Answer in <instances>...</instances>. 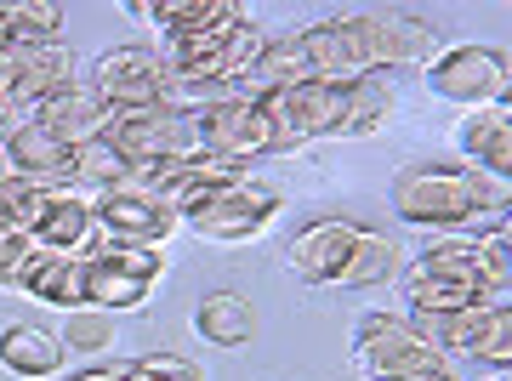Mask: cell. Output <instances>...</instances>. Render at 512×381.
<instances>
[{
	"instance_id": "6da1fadb",
	"label": "cell",
	"mask_w": 512,
	"mask_h": 381,
	"mask_svg": "<svg viewBox=\"0 0 512 381\" xmlns=\"http://www.w3.org/2000/svg\"><path fill=\"white\" fill-rule=\"evenodd\" d=\"M313 80L353 86L365 74H416L439 57V29L416 12H330L296 29Z\"/></svg>"
},
{
	"instance_id": "7a4b0ae2",
	"label": "cell",
	"mask_w": 512,
	"mask_h": 381,
	"mask_svg": "<svg viewBox=\"0 0 512 381\" xmlns=\"http://www.w3.org/2000/svg\"><path fill=\"white\" fill-rule=\"evenodd\" d=\"M109 148L120 160L148 177V171H165V165L200 154V131H194V114L171 97V103H154V109H120L109 114Z\"/></svg>"
},
{
	"instance_id": "3957f363",
	"label": "cell",
	"mask_w": 512,
	"mask_h": 381,
	"mask_svg": "<svg viewBox=\"0 0 512 381\" xmlns=\"http://www.w3.org/2000/svg\"><path fill=\"white\" fill-rule=\"evenodd\" d=\"M393 217L421 228V234H450V228H467L473 222V194H467V165L450 160H416L404 165L393 188Z\"/></svg>"
},
{
	"instance_id": "277c9868",
	"label": "cell",
	"mask_w": 512,
	"mask_h": 381,
	"mask_svg": "<svg viewBox=\"0 0 512 381\" xmlns=\"http://www.w3.org/2000/svg\"><path fill=\"white\" fill-rule=\"evenodd\" d=\"M439 364H456V359H444L439 347L416 330V319L382 313V308L353 319V370L365 381H410V376L439 370Z\"/></svg>"
},
{
	"instance_id": "5b68a950",
	"label": "cell",
	"mask_w": 512,
	"mask_h": 381,
	"mask_svg": "<svg viewBox=\"0 0 512 381\" xmlns=\"http://www.w3.org/2000/svg\"><path fill=\"white\" fill-rule=\"evenodd\" d=\"M177 103L194 114L205 154H222L234 165L268 160V120L251 91H177Z\"/></svg>"
},
{
	"instance_id": "8992f818",
	"label": "cell",
	"mask_w": 512,
	"mask_h": 381,
	"mask_svg": "<svg viewBox=\"0 0 512 381\" xmlns=\"http://www.w3.org/2000/svg\"><path fill=\"white\" fill-rule=\"evenodd\" d=\"M279 211H285V194L274 182H262L256 171H245L239 182L217 188L200 211H188L183 228L211 239V245H251V239H262L279 222Z\"/></svg>"
},
{
	"instance_id": "52a82bcc",
	"label": "cell",
	"mask_w": 512,
	"mask_h": 381,
	"mask_svg": "<svg viewBox=\"0 0 512 381\" xmlns=\"http://www.w3.org/2000/svg\"><path fill=\"white\" fill-rule=\"evenodd\" d=\"M507 74H512V57L501 46L461 40V46H439V57L421 69V80L439 103H456L461 114H473V109H495Z\"/></svg>"
},
{
	"instance_id": "ba28073f",
	"label": "cell",
	"mask_w": 512,
	"mask_h": 381,
	"mask_svg": "<svg viewBox=\"0 0 512 381\" xmlns=\"http://www.w3.org/2000/svg\"><path fill=\"white\" fill-rule=\"evenodd\" d=\"M165 279V251L148 245H92L86 251V308L137 313Z\"/></svg>"
},
{
	"instance_id": "9c48e42d",
	"label": "cell",
	"mask_w": 512,
	"mask_h": 381,
	"mask_svg": "<svg viewBox=\"0 0 512 381\" xmlns=\"http://www.w3.org/2000/svg\"><path fill=\"white\" fill-rule=\"evenodd\" d=\"M86 86L103 97L109 114L154 109V103L177 97V80H171V63L160 57V46H109V52H97Z\"/></svg>"
},
{
	"instance_id": "30bf717a",
	"label": "cell",
	"mask_w": 512,
	"mask_h": 381,
	"mask_svg": "<svg viewBox=\"0 0 512 381\" xmlns=\"http://www.w3.org/2000/svg\"><path fill=\"white\" fill-rule=\"evenodd\" d=\"M262 120H268V154H296V148L336 137V114H342V86L325 80H302L291 91H268L256 97Z\"/></svg>"
},
{
	"instance_id": "8fae6325",
	"label": "cell",
	"mask_w": 512,
	"mask_h": 381,
	"mask_svg": "<svg viewBox=\"0 0 512 381\" xmlns=\"http://www.w3.org/2000/svg\"><path fill=\"white\" fill-rule=\"evenodd\" d=\"M365 239V222L353 217H313L302 222L285 245V268L313 285V291H348V268H353V251Z\"/></svg>"
},
{
	"instance_id": "7c38bea8",
	"label": "cell",
	"mask_w": 512,
	"mask_h": 381,
	"mask_svg": "<svg viewBox=\"0 0 512 381\" xmlns=\"http://www.w3.org/2000/svg\"><path fill=\"white\" fill-rule=\"evenodd\" d=\"M177 228L183 222L171 217V205L143 177L97 194V245H148V251H165V239L177 234Z\"/></svg>"
},
{
	"instance_id": "4fadbf2b",
	"label": "cell",
	"mask_w": 512,
	"mask_h": 381,
	"mask_svg": "<svg viewBox=\"0 0 512 381\" xmlns=\"http://www.w3.org/2000/svg\"><path fill=\"white\" fill-rule=\"evenodd\" d=\"M74 52L63 40L52 46H0V103L12 114H29L40 109L52 91L74 86Z\"/></svg>"
},
{
	"instance_id": "5bb4252c",
	"label": "cell",
	"mask_w": 512,
	"mask_h": 381,
	"mask_svg": "<svg viewBox=\"0 0 512 381\" xmlns=\"http://www.w3.org/2000/svg\"><path fill=\"white\" fill-rule=\"evenodd\" d=\"M35 251H52V256H86L97 245V194L92 188H46L40 200V217L29 228Z\"/></svg>"
},
{
	"instance_id": "9a60e30c",
	"label": "cell",
	"mask_w": 512,
	"mask_h": 381,
	"mask_svg": "<svg viewBox=\"0 0 512 381\" xmlns=\"http://www.w3.org/2000/svg\"><path fill=\"white\" fill-rule=\"evenodd\" d=\"M0 154H6V171H12V177L35 182V188H69L74 182V148L46 137L29 114L12 120V131L0 137Z\"/></svg>"
},
{
	"instance_id": "2e32d148",
	"label": "cell",
	"mask_w": 512,
	"mask_h": 381,
	"mask_svg": "<svg viewBox=\"0 0 512 381\" xmlns=\"http://www.w3.org/2000/svg\"><path fill=\"white\" fill-rule=\"evenodd\" d=\"M29 120H35L46 137H57L63 148H86V143H97V137L109 131V109H103V97H97L86 80L52 91L40 109H29Z\"/></svg>"
},
{
	"instance_id": "e0dca14e",
	"label": "cell",
	"mask_w": 512,
	"mask_h": 381,
	"mask_svg": "<svg viewBox=\"0 0 512 381\" xmlns=\"http://www.w3.org/2000/svg\"><path fill=\"white\" fill-rule=\"evenodd\" d=\"M456 154H461V165H478V171L512 182V120L501 109L461 114L456 120Z\"/></svg>"
},
{
	"instance_id": "ac0fdd59",
	"label": "cell",
	"mask_w": 512,
	"mask_h": 381,
	"mask_svg": "<svg viewBox=\"0 0 512 381\" xmlns=\"http://www.w3.org/2000/svg\"><path fill=\"white\" fill-rule=\"evenodd\" d=\"M69 347L57 342V330L46 325H0V370L18 381H52L63 376Z\"/></svg>"
},
{
	"instance_id": "d6986e66",
	"label": "cell",
	"mask_w": 512,
	"mask_h": 381,
	"mask_svg": "<svg viewBox=\"0 0 512 381\" xmlns=\"http://www.w3.org/2000/svg\"><path fill=\"white\" fill-rule=\"evenodd\" d=\"M18 291L29 302H46V308H86V256H52V251H35V262L23 268Z\"/></svg>"
},
{
	"instance_id": "ffe728a7",
	"label": "cell",
	"mask_w": 512,
	"mask_h": 381,
	"mask_svg": "<svg viewBox=\"0 0 512 381\" xmlns=\"http://www.w3.org/2000/svg\"><path fill=\"white\" fill-rule=\"evenodd\" d=\"M393 109H399V86L387 80V74H365V80H353L342 86V114H336V137H376V131L393 126Z\"/></svg>"
},
{
	"instance_id": "44dd1931",
	"label": "cell",
	"mask_w": 512,
	"mask_h": 381,
	"mask_svg": "<svg viewBox=\"0 0 512 381\" xmlns=\"http://www.w3.org/2000/svg\"><path fill=\"white\" fill-rule=\"evenodd\" d=\"M126 12L143 18V23H154V29H160V46H165V40L200 35V29H211V23L234 18V12H245V6H234V0H131Z\"/></svg>"
},
{
	"instance_id": "7402d4cb",
	"label": "cell",
	"mask_w": 512,
	"mask_h": 381,
	"mask_svg": "<svg viewBox=\"0 0 512 381\" xmlns=\"http://www.w3.org/2000/svg\"><path fill=\"white\" fill-rule=\"evenodd\" d=\"M194 330H200V342L228 347V353H234V347H251L256 308L239 291H205L200 302H194Z\"/></svg>"
},
{
	"instance_id": "603a6c76",
	"label": "cell",
	"mask_w": 512,
	"mask_h": 381,
	"mask_svg": "<svg viewBox=\"0 0 512 381\" xmlns=\"http://www.w3.org/2000/svg\"><path fill=\"white\" fill-rule=\"evenodd\" d=\"M399 291H404V302H410V319H439V313H456V308L484 302L467 279L433 273V268H421V262H410V268L399 273Z\"/></svg>"
},
{
	"instance_id": "cb8c5ba5",
	"label": "cell",
	"mask_w": 512,
	"mask_h": 381,
	"mask_svg": "<svg viewBox=\"0 0 512 381\" xmlns=\"http://www.w3.org/2000/svg\"><path fill=\"white\" fill-rule=\"evenodd\" d=\"M302 80H313L308 52H302V35H274L268 52L256 57L245 91H251V97H268V91H291V86H302Z\"/></svg>"
},
{
	"instance_id": "d4e9b609",
	"label": "cell",
	"mask_w": 512,
	"mask_h": 381,
	"mask_svg": "<svg viewBox=\"0 0 512 381\" xmlns=\"http://www.w3.org/2000/svg\"><path fill=\"white\" fill-rule=\"evenodd\" d=\"M399 273H404V245L393 234H382V228H365L348 268V291H376V285L399 279Z\"/></svg>"
},
{
	"instance_id": "484cf974",
	"label": "cell",
	"mask_w": 512,
	"mask_h": 381,
	"mask_svg": "<svg viewBox=\"0 0 512 381\" xmlns=\"http://www.w3.org/2000/svg\"><path fill=\"white\" fill-rule=\"evenodd\" d=\"M12 46H52L63 40V6L57 0H6Z\"/></svg>"
},
{
	"instance_id": "4316f807",
	"label": "cell",
	"mask_w": 512,
	"mask_h": 381,
	"mask_svg": "<svg viewBox=\"0 0 512 381\" xmlns=\"http://www.w3.org/2000/svg\"><path fill=\"white\" fill-rule=\"evenodd\" d=\"M467 359L484 364L490 376H512V302H490V313H484L478 342H473Z\"/></svg>"
},
{
	"instance_id": "83f0119b",
	"label": "cell",
	"mask_w": 512,
	"mask_h": 381,
	"mask_svg": "<svg viewBox=\"0 0 512 381\" xmlns=\"http://www.w3.org/2000/svg\"><path fill=\"white\" fill-rule=\"evenodd\" d=\"M131 177H137V171H131V165L109 148V137H97V143L74 148V188L109 194V188H120V182H131Z\"/></svg>"
},
{
	"instance_id": "f1b7e54d",
	"label": "cell",
	"mask_w": 512,
	"mask_h": 381,
	"mask_svg": "<svg viewBox=\"0 0 512 381\" xmlns=\"http://www.w3.org/2000/svg\"><path fill=\"white\" fill-rule=\"evenodd\" d=\"M57 342L69 347V353H86V359L109 353V347H114V313L74 308L69 319H63V330H57Z\"/></svg>"
},
{
	"instance_id": "f546056e",
	"label": "cell",
	"mask_w": 512,
	"mask_h": 381,
	"mask_svg": "<svg viewBox=\"0 0 512 381\" xmlns=\"http://www.w3.org/2000/svg\"><path fill=\"white\" fill-rule=\"evenodd\" d=\"M478 291L501 302L512 291V245L495 228H484V245H478Z\"/></svg>"
},
{
	"instance_id": "4dcf8cb0",
	"label": "cell",
	"mask_w": 512,
	"mask_h": 381,
	"mask_svg": "<svg viewBox=\"0 0 512 381\" xmlns=\"http://www.w3.org/2000/svg\"><path fill=\"white\" fill-rule=\"evenodd\" d=\"M29 262H35V239L23 234V228H12V222H0V291L18 285Z\"/></svg>"
},
{
	"instance_id": "1f68e13d",
	"label": "cell",
	"mask_w": 512,
	"mask_h": 381,
	"mask_svg": "<svg viewBox=\"0 0 512 381\" xmlns=\"http://www.w3.org/2000/svg\"><path fill=\"white\" fill-rule=\"evenodd\" d=\"M137 370L143 376H160V381H205V370L194 359H183V353H143Z\"/></svg>"
},
{
	"instance_id": "d6a6232c",
	"label": "cell",
	"mask_w": 512,
	"mask_h": 381,
	"mask_svg": "<svg viewBox=\"0 0 512 381\" xmlns=\"http://www.w3.org/2000/svg\"><path fill=\"white\" fill-rule=\"evenodd\" d=\"M63 381H131V364H92V370L63 376Z\"/></svg>"
},
{
	"instance_id": "836d02e7",
	"label": "cell",
	"mask_w": 512,
	"mask_h": 381,
	"mask_svg": "<svg viewBox=\"0 0 512 381\" xmlns=\"http://www.w3.org/2000/svg\"><path fill=\"white\" fill-rule=\"evenodd\" d=\"M410 381H461L456 364H439V370H427V376H410Z\"/></svg>"
},
{
	"instance_id": "e575fe53",
	"label": "cell",
	"mask_w": 512,
	"mask_h": 381,
	"mask_svg": "<svg viewBox=\"0 0 512 381\" xmlns=\"http://www.w3.org/2000/svg\"><path fill=\"white\" fill-rule=\"evenodd\" d=\"M495 109H507V114H512V74H507V86H501V97H495Z\"/></svg>"
},
{
	"instance_id": "d590c367",
	"label": "cell",
	"mask_w": 512,
	"mask_h": 381,
	"mask_svg": "<svg viewBox=\"0 0 512 381\" xmlns=\"http://www.w3.org/2000/svg\"><path fill=\"white\" fill-rule=\"evenodd\" d=\"M12 120H23V114H12V109H6V103H0V137L12 131Z\"/></svg>"
},
{
	"instance_id": "8d00e7d4",
	"label": "cell",
	"mask_w": 512,
	"mask_h": 381,
	"mask_svg": "<svg viewBox=\"0 0 512 381\" xmlns=\"http://www.w3.org/2000/svg\"><path fill=\"white\" fill-rule=\"evenodd\" d=\"M0 46H12V29H6V0H0Z\"/></svg>"
},
{
	"instance_id": "74e56055",
	"label": "cell",
	"mask_w": 512,
	"mask_h": 381,
	"mask_svg": "<svg viewBox=\"0 0 512 381\" xmlns=\"http://www.w3.org/2000/svg\"><path fill=\"white\" fill-rule=\"evenodd\" d=\"M495 234H501V239H507V245H512V211H507V217H501V222H495Z\"/></svg>"
},
{
	"instance_id": "f35d334b",
	"label": "cell",
	"mask_w": 512,
	"mask_h": 381,
	"mask_svg": "<svg viewBox=\"0 0 512 381\" xmlns=\"http://www.w3.org/2000/svg\"><path fill=\"white\" fill-rule=\"evenodd\" d=\"M131 381H160V376H143V370H137V364H131Z\"/></svg>"
},
{
	"instance_id": "ab89813d",
	"label": "cell",
	"mask_w": 512,
	"mask_h": 381,
	"mask_svg": "<svg viewBox=\"0 0 512 381\" xmlns=\"http://www.w3.org/2000/svg\"><path fill=\"white\" fill-rule=\"evenodd\" d=\"M6 177H12V171H6V154H0V182H6Z\"/></svg>"
},
{
	"instance_id": "60d3db41",
	"label": "cell",
	"mask_w": 512,
	"mask_h": 381,
	"mask_svg": "<svg viewBox=\"0 0 512 381\" xmlns=\"http://www.w3.org/2000/svg\"><path fill=\"white\" fill-rule=\"evenodd\" d=\"M490 381H512V376H490Z\"/></svg>"
},
{
	"instance_id": "b9f144b4",
	"label": "cell",
	"mask_w": 512,
	"mask_h": 381,
	"mask_svg": "<svg viewBox=\"0 0 512 381\" xmlns=\"http://www.w3.org/2000/svg\"><path fill=\"white\" fill-rule=\"evenodd\" d=\"M501 114H507V109H501ZM507 120H512V114H507Z\"/></svg>"
}]
</instances>
